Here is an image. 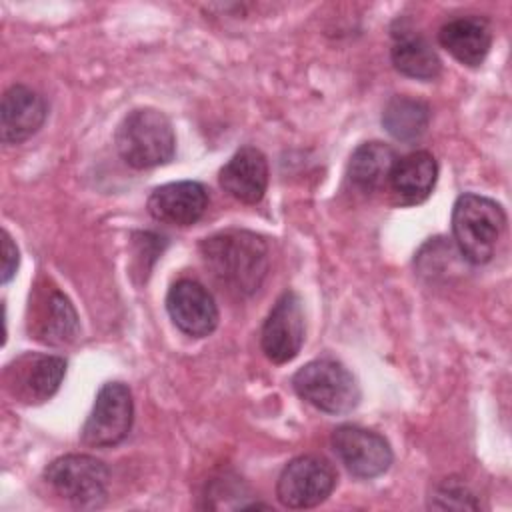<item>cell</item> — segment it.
I'll use <instances>...</instances> for the list:
<instances>
[{"mask_svg": "<svg viewBox=\"0 0 512 512\" xmlns=\"http://www.w3.org/2000/svg\"><path fill=\"white\" fill-rule=\"evenodd\" d=\"M166 310L176 328L194 338L208 336L218 326V306L212 294L190 278H182L170 286Z\"/></svg>", "mask_w": 512, "mask_h": 512, "instance_id": "cell-12", "label": "cell"}, {"mask_svg": "<svg viewBox=\"0 0 512 512\" xmlns=\"http://www.w3.org/2000/svg\"><path fill=\"white\" fill-rule=\"evenodd\" d=\"M430 124V108L426 102L410 96H394L382 112V126L400 142L418 140Z\"/></svg>", "mask_w": 512, "mask_h": 512, "instance_id": "cell-20", "label": "cell"}, {"mask_svg": "<svg viewBox=\"0 0 512 512\" xmlns=\"http://www.w3.org/2000/svg\"><path fill=\"white\" fill-rule=\"evenodd\" d=\"M332 450L356 478H376L392 464V448L388 440L368 428L342 424L332 432Z\"/></svg>", "mask_w": 512, "mask_h": 512, "instance_id": "cell-10", "label": "cell"}, {"mask_svg": "<svg viewBox=\"0 0 512 512\" xmlns=\"http://www.w3.org/2000/svg\"><path fill=\"white\" fill-rule=\"evenodd\" d=\"M334 466L314 454L292 458L280 472L276 496L286 508H314L322 504L336 486Z\"/></svg>", "mask_w": 512, "mask_h": 512, "instance_id": "cell-7", "label": "cell"}, {"mask_svg": "<svg viewBox=\"0 0 512 512\" xmlns=\"http://www.w3.org/2000/svg\"><path fill=\"white\" fill-rule=\"evenodd\" d=\"M66 374V360L54 354L26 352L16 356L2 374L6 392L22 404H42L50 400Z\"/></svg>", "mask_w": 512, "mask_h": 512, "instance_id": "cell-8", "label": "cell"}, {"mask_svg": "<svg viewBox=\"0 0 512 512\" xmlns=\"http://www.w3.org/2000/svg\"><path fill=\"white\" fill-rule=\"evenodd\" d=\"M506 228L504 208L482 194L466 192L452 208V234L462 258L474 266L492 260Z\"/></svg>", "mask_w": 512, "mask_h": 512, "instance_id": "cell-3", "label": "cell"}, {"mask_svg": "<svg viewBox=\"0 0 512 512\" xmlns=\"http://www.w3.org/2000/svg\"><path fill=\"white\" fill-rule=\"evenodd\" d=\"M390 56L394 68L408 78L434 80L442 70V62L432 44L414 32H402L396 36Z\"/></svg>", "mask_w": 512, "mask_h": 512, "instance_id": "cell-19", "label": "cell"}, {"mask_svg": "<svg viewBox=\"0 0 512 512\" xmlns=\"http://www.w3.org/2000/svg\"><path fill=\"white\" fill-rule=\"evenodd\" d=\"M430 508L440 510H476L480 504L474 492L458 478H444L434 486L428 498Z\"/></svg>", "mask_w": 512, "mask_h": 512, "instance_id": "cell-21", "label": "cell"}, {"mask_svg": "<svg viewBox=\"0 0 512 512\" xmlns=\"http://www.w3.org/2000/svg\"><path fill=\"white\" fill-rule=\"evenodd\" d=\"M304 344V308L296 292H284L272 306L260 332V346L268 360L286 364Z\"/></svg>", "mask_w": 512, "mask_h": 512, "instance_id": "cell-11", "label": "cell"}, {"mask_svg": "<svg viewBox=\"0 0 512 512\" xmlns=\"http://www.w3.org/2000/svg\"><path fill=\"white\" fill-rule=\"evenodd\" d=\"M220 186L242 204L262 200L268 186V162L256 146H242L218 174Z\"/></svg>", "mask_w": 512, "mask_h": 512, "instance_id": "cell-15", "label": "cell"}, {"mask_svg": "<svg viewBox=\"0 0 512 512\" xmlns=\"http://www.w3.org/2000/svg\"><path fill=\"white\" fill-rule=\"evenodd\" d=\"M114 142L120 158L136 170L168 164L176 152L172 122L156 108L130 110L120 120Z\"/></svg>", "mask_w": 512, "mask_h": 512, "instance_id": "cell-2", "label": "cell"}, {"mask_svg": "<svg viewBox=\"0 0 512 512\" xmlns=\"http://www.w3.org/2000/svg\"><path fill=\"white\" fill-rule=\"evenodd\" d=\"M296 394L326 414H348L360 402V386L354 374L332 358H316L304 364L292 378Z\"/></svg>", "mask_w": 512, "mask_h": 512, "instance_id": "cell-4", "label": "cell"}, {"mask_svg": "<svg viewBox=\"0 0 512 512\" xmlns=\"http://www.w3.org/2000/svg\"><path fill=\"white\" fill-rule=\"evenodd\" d=\"M396 160V152L388 144L364 142L350 156L348 178L362 192H374L388 182Z\"/></svg>", "mask_w": 512, "mask_h": 512, "instance_id": "cell-18", "label": "cell"}, {"mask_svg": "<svg viewBox=\"0 0 512 512\" xmlns=\"http://www.w3.org/2000/svg\"><path fill=\"white\" fill-rule=\"evenodd\" d=\"M134 420L132 392L122 382H106L94 400V406L80 430V438L92 448H110L120 444Z\"/></svg>", "mask_w": 512, "mask_h": 512, "instance_id": "cell-6", "label": "cell"}, {"mask_svg": "<svg viewBox=\"0 0 512 512\" xmlns=\"http://www.w3.org/2000/svg\"><path fill=\"white\" fill-rule=\"evenodd\" d=\"M200 254L214 282L236 296L254 294L268 272V246L250 230H222L202 240Z\"/></svg>", "mask_w": 512, "mask_h": 512, "instance_id": "cell-1", "label": "cell"}, {"mask_svg": "<svg viewBox=\"0 0 512 512\" xmlns=\"http://www.w3.org/2000/svg\"><path fill=\"white\" fill-rule=\"evenodd\" d=\"M18 248L12 242L10 234L6 230H2V284H6L18 270Z\"/></svg>", "mask_w": 512, "mask_h": 512, "instance_id": "cell-22", "label": "cell"}, {"mask_svg": "<svg viewBox=\"0 0 512 512\" xmlns=\"http://www.w3.org/2000/svg\"><path fill=\"white\" fill-rule=\"evenodd\" d=\"M44 482L72 506L96 508L106 498L110 470L94 456L66 454L46 466Z\"/></svg>", "mask_w": 512, "mask_h": 512, "instance_id": "cell-5", "label": "cell"}, {"mask_svg": "<svg viewBox=\"0 0 512 512\" xmlns=\"http://www.w3.org/2000/svg\"><path fill=\"white\" fill-rule=\"evenodd\" d=\"M208 208V190L194 180L170 182L152 190L148 198V212L152 218L174 224L190 226L202 218Z\"/></svg>", "mask_w": 512, "mask_h": 512, "instance_id": "cell-14", "label": "cell"}, {"mask_svg": "<svg viewBox=\"0 0 512 512\" xmlns=\"http://www.w3.org/2000/svg\"><path fill=\"white\" fill-rule=\"evenodd\" d=\"M440 46L464 66H480L492 46V32L480 16H460L448 20L438 32Z\"/></svg>", "mask_w": 512, "mask_h": 512, "instance_id": "cell-16", "label": "cell"}, {"mask_svg": "<svg viewBox=\"0 0 512 512\" xmlns=\"http://www.w3.org/2000/svg\"><path fill=\"white\" fill-rule=\"evenodd\" d=\"M48 116L46 100L32 88L10 86L0 104V138L4 144H22L34 136Z\"/></svg>", "mask_w": 512, "mask_h": 512, "instance_id": "cell-13", "label": "cell"}, {"mask_svg": "<svg viewBox=\"0 0 512 512\" xmlns=\"http://www.w3.org/2000/svg\"><path fill=\"white\" fill-rule=\"evenodd\" d=\"M28 332L48 346H64L78 336V314L58 286L46 282L30 292Z\"/></svg>", "mask_w": 512, "mask_h": 512, "instance_id": "cell-9", "label": "cell"}, {"mask_svg": "<svg viewBox=\"0 0 512 512\" xmlns=\"http://www.w3.org/2000/svg\"><path fill=\"white\" fill-rule=\"evenodd\" d=\"M438 162L426 150L410 152L396 160L388 176L392 192L398 196L400 204H420L424 202L436 184Z\"/></svg>", "mask_w": 512, "mask_h": 512, "instance_id": "cell-17", "label": "cell"}]
</instances>
